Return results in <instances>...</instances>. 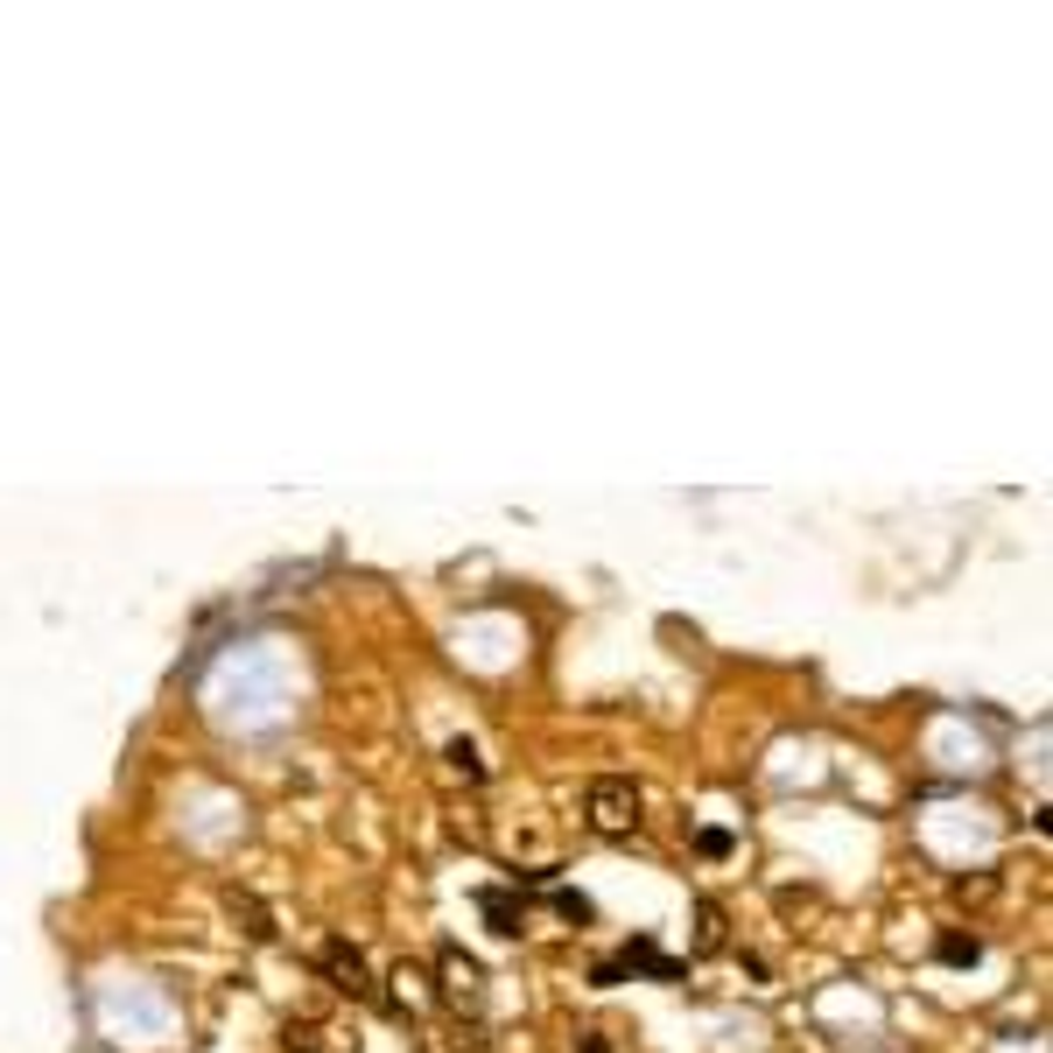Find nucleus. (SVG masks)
<instances>
[{"mask_svg": "<svg viewBox=\"0 0 1053 1053\" xmlns=\"http://www.w3.org/2000/svg\"><path fill=\"white\" fill-rule=\"evenodd\" d=\"M640 808H646L640 787L619 780V773H604V780H590V787H583V821H590L598 836H632V829L646 821Z\"/></svg>", "mask_w": 1053, "mask_h": 1053, "instance_id": "f257e3e1", "label": "nucleus"}, {"mask_svg": "<svg viewBox=\"0 0 1053 1053\" xmlns=\"http://www.w3.org/2000/svg\"><path fill=\"white\" fill-rule=\"evenodd\" d=\"M436 990H443L450 1011H477V1004H485V969H477L456 942H443V948H436Z\"/></svg>", "mask_w": 1053, "mask_h": 1053, "instance_id": "f03ea898", "label": "nucleus"}, {"mask_svg": "<svg viewBox=\"0 0 1053 1053\" xmlns=\"http://www.w3.org/2000/svg\"><path fill=\"white\" fill-rule=\"evenodd\" d=\"M323 969H331V984L344 990V998H358V1004H379V984H373L366 955H358L352 942H323Z\"/></svg>", "mask_w": 1053, "mask_h": 1053, "instance_id": "7ed1b4c3", "label": "nucleus"}, {"mask_svg": "<svg viewBox=\"0 0 1053 1053\" xmlns=\"http://www.w3.org/2000/svg\"><path fill=\"white\" fill-rule=\"evenodd\" d=\"M225 913H233V921H239V934H246V942H260V948L281 934V927H275V913H267V906H260V899L246 892V885H233V892H225Z\"/></svg>", "mask_w": 1053, "mask_h": 1053, "instance_id": "20e7f679", "label": "nucleus"}, {"mask_svg": "<svg viewBox=\"0 0 1053 1053\" xmlns=\"http://www.w3.org/2000/svg\"><path fill=\"white\" fill-rule=\"evenodd\" d=\"M477 906H485L492 934H506V942H513V934H527V906H520V899H513V892H485V899H477Z\"/></svg>", "mask_w": 1053, "mask_h": 1053, "instance_id": "39448f33", "label": "nucleus"}, {"mask_svg": "<svg viewBox=\"0 0 1053 1053\" xmlns=\"http://www.w3.org/2000/svg\"><path fill=\"white\" fill-rule=\"evenodd\" d=\"M731 934H723V906L717 899H696V955H717Z\"/></svg>", "mask_w": 1053, "mask_h": 1053, "instance_id": "423d86ee", "label": "nucleus"}, {"mask_svg": "<svg viewBox=\"0 0 1053 1053\" xmlns=\"http://www.w3.org/2000/svg\"><path fill=\"white\" fill-rule=\"evenodd\" d=\"M934 955H942L948 969H969V963H984V942H976V934H963V927H948L942 942H934Z\"/></svg>", "mask_w": 1053, "mask_h": 1053, "instance_id": "0eeeda50", "label": "nucleus"}, {"mask_svg": "<svg viewBox=\"0 0 1053 1053\" xmlns=\"http://www.w3.org/2000/svg\"><path fill=\"white\" fill-rule=\"evenodd\" d=\"M548 899H555V913H562V921H577V927H590V921H598V906H590L583 892H569V885H555Z\"/></svg>", "mask_w": 1053, "mask_h": 1053, "instance_id": "6e6552de", "label": "nucleus"}, {"mask_svg": "<svg viewBox=\"0 0 1053 1053\" xmlns=\"http://www.w3.org/2000/svg\"><path fill=\"white\" fill-rule=\"evenodd\" d=\"M443 759H450V773H464V780H485V759H477L464 738H450V744H443Z\"/></svg>", "mask_w": 1053, "mask_h": 1053, "instance_id": "1a4fd4ad", "label": "nucleus"}, {"mask_svg": "<svg viewBox=\"0 0 1053 1053\" xmlns=\"http://www.w3.org/2000/svg\"><path fill=\"white\" fill-rule=\"evenodd\" d=\"M696 850H702V857H731V836H723V829H702Z\"/></svg>", "mask_w": 1053, "mask_h": 1053, "instance_id": "9d476101", "label": "nucleus"}, {"mask_svg": "<svg viewBox=\"0 0 1053 1053\" xmlns=\"http://www.w3.org/2000/svg\"><path fill=\"white\" fill-rule=\"evenodd\" d=\"M577 1053H604V1040L598 1032H577Z\"/></svg>", "mask_w": 1053, "mask_h": 1053, "instance_id": "9b49d317", "label": "nucleus"}]
</instances>
